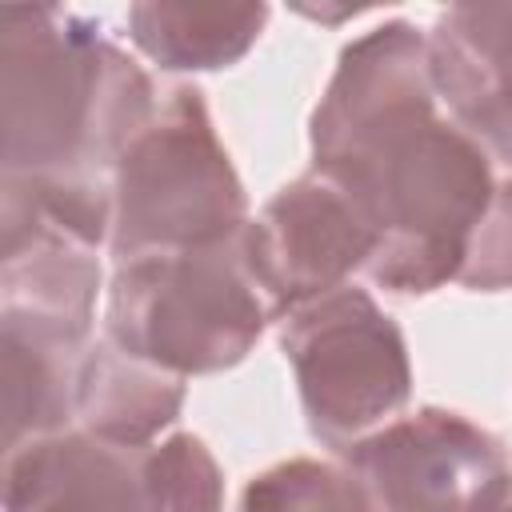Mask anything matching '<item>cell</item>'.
<instances>
[{
    "mask_svg": "<svg viewBox=\"0 0 512 512\" xmlns=\"http://www.w3.org/2000/svg\"><path fill=\"white\" fill-rule=\"evenodd\" d=\"M156 112L148 72L72 8L0 12V192L96 248L112 232V172Z\"/></svg>",
    "mask_w": 512,
    "mask_h": 512,
    "instance_id": "1",
    "label": "cell"
},
{
    "mask_svg": "<svg viewBox=\"0 0 512 512\" xmlns=\"http://www.w3.org/2000/svg\"><path fill=\"white\" fill-rule=\"evenodd\" d=\"M312 164L340 172L376 212L380 248L364 276L392 296H428L460 276L468 240L500 184L484 148L440 112Z\"/></svg>",
    "mask_w": 512,
    "mask_h": 512,
    "instance_id": "2",
    "label": "cell"
},
{
    "mask_svg": "<svg viewBox=\"0 0 512 512\" xmlns=\"http://www.w3.org/2000/svg\"><path fill=\"white\" fill-rule=\"evenodd\" d=\"M240 236L120 260L108 280L104 336L184 380L236 368L276 320Z\"/></svg>",
    "mask_w": 512,
    "mask_h": 512,
    "instance_id": "3",
    "label": "cell"
},
{
    "mask_svg": "<svg viewBox=\"0 0 512 512\" xmlns=\"http://www.w3.org/2000/svg\"><path fill=\"white\" fill-rule=\"evenodd\" d=\"M248 196L220 144L204 92L172 84L112 172V260L236 240Z\"/></svg>",
    "mask_w": 512,
    "mask_h": 512,
    "instance_id": "4",
    "label": "cell"
},
{
    "mask_svg": "<svg viewBox=\"0 0 512 512\" xmlns=\"http://www.w3.org/2000/svg\"><path fill=\"white\" fill-rule=\"evenodd\" d=\"M308 432L348 452L400 416L412 396V360L400 324L356 284L332 288L276 320Z\"/></svg>",
    "mask_w": 512,
    "mask_h": 512,
    "instance_id": "5",
    "label": "cell"
},
{
    "mask_svg": "<svg viewBox=\"0 0 512 512\" xmlns=\"http://www.w3.org/2000/svg\"><path fill=\"white\" fill-rule=\"evenodd\" d=\"M240 244L280 320L284 312L344 288L352 272H368L380 248V224L340 172L312 164L244 224Z\"/></svg>",
    "mask_w": 512,
    "mask_h": 512,
    "instance_id": "6",
    "label": "cell"
},
{
    "mask_svg": "<svg viewBox=\"0 0 512 512\" xmlns=\"http://www.w3.org/2000/svg\"><path fill=\"white\" fill-rule=\"evenodd\" d=\"M340 456L372 512H472L512 472L496 432L436 404L388 420Z\"/></svg>",
    "mask_w": 512,
    "mask_h": 512,
    "instance_id": "7",
    "label": "cell"
},
{
    "mask_svg": "<svg viewBox=\"0 0 512 512\" xmlns=\"http://www.w3.org/2000/svg\"><path fill=\"white\" fill-rule=\"evenodd\" d=\"M428 36L408 20H384L356 36L312 108V160H336L368 136L440 112Z\"/></svg>",
    "mask_w": 512,
    "mask_h": 512,
    "instance_id": "8",
    "label": "cell"
},
{
    "mask_svg": "<svg viewBox=\"0 0 512 512\" xmlns=\"http://www.w3.org/2000/svg\"><path fill=\"white\" fill-rule=\"evenodd\" d=\"M100 248L36 204L0 192V320L92 340Z\"/></svg>",
    "mask_w": 512,
    "mask_h": 512,
    "instance_id": "9",
    "label": "cell"
},
{
    "mask_svg": "<svg viewBox=\"0 0 512 512\" xmlns=\"http://www.w3.org/2000/svg\"><path fill=\"white\" fill-rule=\"evenodd\" d=\"M436 96L500 176H512V4H452L428 32Z\"/></svg>",
    "mask_w": 512,
    "mask_h": 512,
    "instance_id": "10",
    "label": "cell"
},
{
    "mask_svg": "<svg viewBox=\"0 0 512 512\" xmlns=\"http://www.w3.org/2000/svg\"><path fill=\"white\" fill-rule=\"evenodd\" d=\"M144 452L64 428L4 452V512H152Z\"/></svg>",
    "mask_w": 512,
    "mask_h": 512,
    "instance_id": "11",
    "label": "cell"
},
{
    "mask_svg": "<svg viewBox=\"0 0 512 512\" xmlns=\"http://www.w3.org/2000/svg\"><path fill=\"white\" fill-rule=\"evenodd\" d=\"M184 384V376L164 372L100 336L88 344L80 364L72 424L112 444L148 448L160 440L164 428L176 424L188 392Z\"/></svg>",
    "mask_w": 512,
    "mask_h": 512,
    "instance_id": "12",
    "label": "cell"
},
{
    "mask_svg": "<svg viewBox=\"0 0 512 512\" xmlns=\"http://www.w3.org/2000/svg\"><path fill=\"white\" fill-rule=\"evenodd\" d=\"M92 340H76L40 324L0 320L4 360V452L72 428L76 380Z\"/></svg>",
    "mask_w": 512,
    "mask_h": 512,
    "instance_id": "13",
    "label": "cell"
},
{
    "mask_svg": "<svg viewBox=\"0 0 512 512\" xmlns=\"http://www.w3.org/2000/svg\"><path fill=\"white\" fill-rule=\"evenodd\" d=\"M268 16V4L140 0L128 8V36L164 72H216L252 52Z\"/></svg>",
    "mask_w": 512,
    "mask_h": 512,
    "instance_id": "14",
    "label": "cell"
},
{
    "mask_svg": "<svg viewBox=\"0 0 512 512\" xmlns=\"http://www.w3.org/2000/svg\"><path fill=\"white\" fill-rule=\"evenodd\" d=\"M236 512H372V504L344 460L292 456L256 472L244 484Z\"/></svg>",
    "mask_w": 512,
    "mask_h": 512,
    "instance_id": "15",
    "label": "cell"
},
{
    "mask_svg": "<svg viewBox=\"0 0 512 512\" xmlns=\"http://www.w3.org/2000/svg\"><path fill=\"white\" fill-rule=\"evenodd\" d=\"M152 512H224V472L192 432H172L144 452Z\"/></svg>",
    "mask_w": 512,
    "mask_h": 512,
    "instance_id": "16",
    "label": "cell"
},
{
    "mask_svg": "<svg viewBox=\"0 0 512 512\" xmlns=\"http://www.w3.org/2000/svg\"><path fill=\"white\" fill-rule=\"evenodd\" d=\"M460 288L468 292H508L512 288V176H500L488 212L480 216L460 276Z\"/></svg>",
    "mask_w": 512,
    "mask_h": 512,
    "instance_id": "17",
    "label": "cell"
},
{
    "mask_svg": "<svg viewBox=\"0 0 512 512\" xmlns=\"http://www.w3.org/2000/svg\"><path fill=\"white\" fill-rule=\"evenodd\" d=\"M472 512H512V472H508L496 488H488V492L472 504Z\"/></svg>",
    "mask_w": 512,
    "mask_h": 512,
    "instance_id": "18",
    "label": "cell"
}]
</instances>
